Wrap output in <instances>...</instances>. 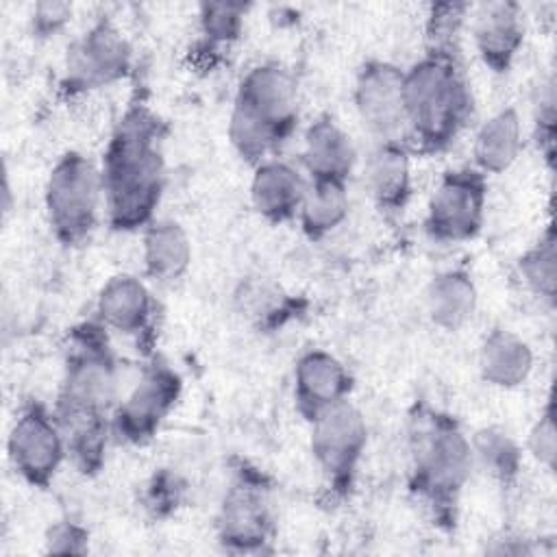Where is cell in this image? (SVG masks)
I'll return each instance as SVG.
<instances>
[{"mask_svg": "<svg viewBox=\"0 0 557 557\" xmlns=\"http://www.w3.org/2000/svg\"><path fill=\"white\" fill-rule=\"evenodd\" d=\"M350 389L352 379L335 355L311 348L298 357L294 370V400L307 422L331 405L346 400Z\"/></svg>", "mask_w": 557, "mask_h": 557, "instance_id": "obj_15", "label": "cell"}, {"mask_svg": "<svg viewBox=\"0 0 557 557\" xmlns=\"http://www.w3.org/2000/svg\"><path fill=\"white\" fill-rule=\"evenodd\" d=\"M72 17V4L67 2H37L30 15V24H33V33L41 39L57 35Z\"/></svg>", "mask_w": 557, "mask_h": 557, "instance_id": "obj_33", "label": "cell"}, {"mask_svg": "<svg viewBox=\"0 0 557 557\" xmlns=\"http://www.w3.org/2000/svg\"><path fill=\"white\" fill-rule=\"evenodd\" d=\"M309 424L311 455L326 485L337 494H346L368 444L363 413L346 398L320 411Z\"/></svg>", "mask_w": 557, "mask_h": 557, "instance_id": "obj_9", "label": "cell"}, {"mask_svg": "<svg viewBox=\"0 0 557 557\" xmlns=\"http://www.w3.org/2000/svg\"><path fill=\"white\" fill-rule=\"evenodd\" d=\"M218 540L231 553H263L274 537V516L263 476L242 466L218 511Z\"/></svg>", "mask_w": 557, "mask_h": 557, "instance_id": "obj_11", "label": "cell"}, {"mask_svg": "<svg viewBox=\"0 0 557 557\" xmlns=\"http://www.w3.org/2000/svg\"><path fill=\"white\" fill-rule=\"evenodd\" d=\"M479 294L470 272L450 268L435 274L426 289V311L435 326L444 331H457L476 311Z\"/></svg>", "mask_w": 557, "mask_h": 557, "instance_id": "obj_22", "label": "cell"}, {"mask_svg": "<svg viewBox=\"0 0 557 557\" xmlns=\"http://www.w3.org/2000/svg\"><path fill=\"white\" fill-rule=\"evenodd\" d=\"M411 494L442 527L455 524L461 490L472 472V444L459 422L429 405H416L409 416Z\"/></svg>", "mask_w": 557, "mask_h": 557, "instance_id": "obj_4", "label": "cell"}, {"mask_svg": "<svg viewBox=\"0 0 557 557\" xmlns=\"http://www.w3.org/2000/svg\"><path fill=\"white\" fill-rule=\"evenodd\" d=\"M355 109L376 141H405V70L389 61H366L355 81Z\"/></svg>", "mask_w": 557, "mask_h": 557, "instance_id": "obj_13", "label": "cell"}, {"mask_svg": "<svg viewBox=\"0 0 557 557\" xmlns=\"http://www.w3.org/2000/svg\"><path fill=\"white\" fill-rule=\"evenodd\" d=\"M163 120L144 98L131 100L102 154L100 176L107 220L113 231L131 233L154 222L165 187Z\"/></svg>", "mask_w": 557, "mask_h": 557, "instance_id": "obj_2", "label": "cell"}, {"mask_svg": "<svg viewBox=\"0 0 557 557\" xmlns=\"http://www.w3.org/2000/svg\"><path fill=\"white\" fill-rule=\"evenodd\" d=\"M46 550L63 555H85L89 550V533L85 527L72 520L57 522L46 535Z\"/></svg>", "mask_w": 557, "mask_h": 557, "instance_id": "obj_32", "label": "cell"}, {"mask_svg": "<svg viewBox=\"0 0 557 557\" xmlns=\"http://www.w3.org/2000/svg\"><path fill=\"white\" fill-rule=\"evenodd\" d=\"M527 446H529L531 457L540 466H544L546 470H555V461H557V429H555L553 400H548L546 409L540 413V418L531 426Z\"/></svg>", "mask_w": 557, "mask_h": 557, "instance_id": "obj_30", "label": "cell"}, {"mask_svg": "<svg viewBox=\"0 0 557 557\" xmlns=\"http://www.w3.org/2000/svg\"><path fill=\"white\" fill-rule=\"evenodd\" d=\"M183 381L165 361L148 363L131 392L117 400L111 416V437L124 444H144L157 435L181 398Z\"/></svg>", "mask_w": 557, "mask_h": 557, "instance_id": "obj_10", "label": "cell"}, {"mask_svg": "<svg viewBox=\"0 0 557 557\" xmlns=\"http://www.w3.org/2000/svg\"><path fill=\"white\" fill-rule=\"evenodd\" d=\"M474 113L470 81L459 48H426L405 70L407 146L411 152L448 150Z\"/></svg>", "mask_w": 557, "mask_h": 557, "instance_id": "obj_3", "label": "cell"}, {"mask_svg": "<svg viewBox=\"0 0 557 557\" xmlns=\"http://www.w3.org/2000/svg\"><path fill=\"white\" fill-rule=\"evenodd\" d=\"M117 379L120 368L107 329L98 320L74 326L52 411L65 435L67 459L85 476L96 474L104 463Z\"/></svg>", "mask_w": 557, "mask_h": 557, "instance_id": "obj_1", "label": "cell"}, {"mask_svg": "<svg viewBox=\"0 0 557 557\" xmlns=\"http://www.w3.org/2000/svg\"><path fill=\"white\" fill-rule=\"evenodd\" d=\"M357 161L350 135L329 115L318 117L305 131L302 165L309 181H348Z\"/></svg>", "mask_w": 557, "mask_h": 557, "instance_id": "obj_19", "label": "cell"}, {"mask_svg": "<svg viewBox=\"0 0 557 557\" xmlns=\"http://www.w3.org/2000/svg\"><path fill=\"white\" fill-rule=\"evenodd\" d=\"M472 7L466 2L431 4L426 17V48H459V30Z\"/></svg>", "mask_w": 557, "mask_h": 557, "instance_id": "obj_28", "label": "cell"}, {"mask_svg": "<svg viewBox=\"0 0 557 557\" xmlns=\"http://www.w3.org/2000/svg\"><path fill=\"white\" fill-rule=\"evenodd\" d=\"M144 270L154 281H174L191 263V242L187 231L174 220H154L144 228Z\"/></svg>", "mask_w": 557, "mask_h": 557, "instance_id": "obj_23", "label": "cell"}, {"mask_svg": "<svg viewBox=\"0 0 557 557\" xmlns=\"http://www.w3.org/2000/svg\"><path fill=\"white\" fill-rule=\"evenodd\" d=\"M472 41L481 61L494 72L505 74L511 70L522 41L524 20L518 2L494 0L470 9Z\"/></svg>", "mask_w": 557, "mask_h": 557, "instance_id": "obj_14", "label": "cell"}, {"mask_svg": "<svg viewBox=\"0 0 557 557\" xmlns=\"http://www.w3.org/2000/svg\"><path fill=\"white\" fill-rule=\"evenodd\" d=\"M44 200L57 242L63 246L83 244L94 233L104 202L100 168L76 150L65 152L48 174Z\"/></svg>", "mask_w": 557, "mask_h": 557, "instance_id": "obj_6", "label": "cell"}, {"mask_svg": "<svg viewBox=\"0 0 557 557\" xmlns=\"http://www.w3.org/2000/svg\"><path fill=\"white\" fill-rule=\"evenodd\" d=\"M305 189L307 181L302 174L285 161L265 159L255 165L250 200L255 211L272 224H283L298 215Z\"/></svg>", "mask_w": 557, "mask_h": 557, "instance_id": "obj_18", "label": "cell"}, {"mask_svg": "<svg viewBox=\"0 0 557 557\" xmlns=\"http://www.w3.org/2000/svg\"><path fill=\"white\" fill-rule=\"evenodd\" d=\"M296 122L298 89L292 72L274 61L250 67L228 117V139L237 154L259 165L294 133Z\"/></svg>", "mask_w": 557, "mask_h": 557, "instance_id": "obj_5", "label": "cell"}, {"mask_svg": "<svg viewBox=\"0 0 557 557\" xmlns=\"http://www.w3.org/2000/svg\"><path fill=\"white\" fill-rule=\"evenodd\" d=\"M522 150V122L513 107L490 115L476 131L472 144L474 168L487 174H500L513 165Z\"/></svg>", "mask_w": 557, "mask_h": 557, "instance_id": "obj_21", "label": "cell"}, {"mask_svg": "<svg viewBox=\"0 0 557 557\" xmlns=\"http://www.w3.org/2000/svg\"><path fill=\"white\" fill-rule=\"evenodd\" d=\"M7 450L15 472L28 485L46 490L67 459L65 435L54 411L39 400L26 403L9 431Z\"/></svg>", "mask_w": 557, "mask_h": 557, "instance_id": "obj_12", "label": "cell"}, {"mask_svg": "<svg viewBox=\"0 0 557 557\" xmlns=\"http://www.w3.org/2000/svg\"><path fill=\"white\" fill-rule=\"evenodd\" d=\"M131 67L133 48L126 37L109 20H98L67 46L59 89L67 98L89 94L122 81Z\"/></svg>", "mask_w": 557, "mask_h": 557, "instance_id": "obj_7", "label": "cell"}, {"mask_svg": "<svg viewBox=\"0 0 557 557\" xmlns=\"http://www.w3.org/2000/svg\"><path fill=\"white\" fill-rule=\"evenodd\" d=\"M348 209L346 181H309L296 218L309 239H322L344 224Z\"/></svg>", "mask_w": 557, "mask_h": 557, "instance_id": "obj_24", "label": "cell"}, {"mask_svg": "<svg viewBox=\"0 0 557 557\" xmlns=\"http://www.w3.org/2000/svg\"><path fill=\"white\" fill-rule=\"evenodd\" d=\"M479 370L487 385L513 389L529 379L533 370V350L520 335L494 329L481 344Z\"/></svg>", "mask_w": 557, "mask_h": 557, "instance_id": "obj_20", "label": "cell"}, {"mask_svg": "<svg viewBox=\"0 0 557 557\" xmlns=\"http://www.w3.org/2000/svg\"><path fill=\"white\" fill-rule=\"evenodd\" d=\"M246 4L242 2H202L200 35L205 50H222L239 39L244 28Z\"/></svg>", "mask_w": 557, "mask_h": 557, "instance_id": "obj_27", "label": "cell"}, {"mask_svg": "<svg viewBox=\"0 0 557 557\" xmlns=\"http://www.w3.org/2000/svg\"><path fill=\"white\" fill-rule=\"evenodd\" d=\"M185 487L181 479L168 470L154 474L144 492V507L154 516L163 518L172 513L181 503H183Z\"/></svg>", "mask_w": 557, "mask_h": 557, "instance_id": "obj_29", "label": "cell"}, {"mask_svg": "<svg viewBox=\"0 0 557 557\" xmlns=\"http://www.w3.org/2000/svg\"><path fill=\"white\" fill-rule=\"evenodd\" d=\"M472 457L500 485H511L522 466V453L513 437L496 426L481 429L472 435Z\"/></svg>", "mask_w": 557, "mask_h": 557, "instance_id": "obj_25", "label": "cell"}, {"mask_svg": "<svg viewBox=\"0 0 557 557\" xmlns=\"http://www.w3.org/2000/svg\"><path fill=\"white\" fill-rule=\"evenodd\" d=\"M154 300L148 287L133 274L111 276L98 294L96 320L107 331L146 337L152 324Z\"/></svg>", "mask_w": 557, "mask_h": 557, "instance_id": "obj_16", "label": "cell"}, {"mask_svg": "<svg viewBox=\"0 0 557 557\" xmlns=\"http://www.w3.org/2000/svg\"><path fill=\"white\" fill-rule=\"evenodd\" d=\"M366 187L383 213H403L411 198V150L405 141L374 144L366 161Z\"/></svg>", "mask_w": 557, "mask_h": 557, "instance_id": "obj_17", "label": "cell"}, {"mask_svg": "<svg viewBox=\"0 0 557 557\" xmlns=\"http://www.w3.org/2000/svg\"><path fill=\"white\" fill-rule=\"evenodd\" d=\"M487 176L474 165L444 172L424 218L426 235L437 244H459L479 235L485 220Z\"/></svg>", "mask_w": 557, "mask_h": 557, "instance_id": "obj_8", "label": "cell"}, {"mask_svg": "<svg viewBox=\"0 0 557 557\" xmlns=\"http://www.w3.org/2000/svg\"><path fill=\"white\" fill-rule=\"evenodd\" d=\"M524 285L548 305L555 302L557 292V237L553 224L537 237V242L518 261Z\"/></svg>", "mask_w": 557, "mask_h": 557, "instance_id": "obj_26", "label": "cell"}, {"mask_svg": "<svg viewBox=\"0 0 557 557\" xmlns=\"http://www.w3.org/2000/svg\"><path fill=\"white\" fill-rule=\"evenodd\" d=\"M555 87L553 81H548L542 87L535 104V141L550 165L555 154Z\"/></svg>", "mask_w": 557, "mask_h": 557, "instance_id": "obj_31", "label": "cell"}]
</instances>
